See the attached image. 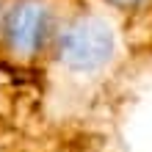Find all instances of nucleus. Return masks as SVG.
I'll use <instances>...</instances> for the list:
<instances>
[{
  "label": "nucleus",
  "mask_w": 152,
  "mask_h": 152,
  "mask_svg": "<svg viewBox=\"0 0 152 152\" xmlns=\"http://www.w3.org/2000/svg\"><path fill=\"white\" fill-rule=\"evenodd\" d=\"M124 20L100 0H75L36 80V113L47 130H75L127 56Z\"/></svg>",
  "instance_id": "f257e3e1"
},
{
  "label": "nucleus",
  "mask_w": 152,
  "mask_h": 152,
  "mask_svg": "<svg viewBox=\"0 0 152 152\" xmlns=\"http://www.w3.org/2000/svg\"><path fill=\"white\" fill-rule=\"evenodd\" d=\"M75 0H11L6 11L0 72L36 86Z\"/></svg>",
  "instance_id": "f03ea898"
},
{
  "label": "nucleus",
  "mask_w": 152,
  "mask_h": 152,
  "mask_svg": "<svg viewBox=\"0 0 152 152\" xmlns=\"http://www.w3.org/2000/svg\"><path fill=\"white\" fill-rule=\"evenodd\" d=\"M100 3L108 6L113 14H119L124 20V25L130 20H136V17H141V14L152 11V0H100Z\"/></svg>",
  "instance_id": "7ed1b4c3"
},
{
  "label": "nucleus",
  "mask_w": 152,
  "mask_h": 152,
  "mask_svg": "<svg viewBox=\"0 0 152 152\" xmlns=\"http://www.w3.org/2000/svg\"><path fill=\"white\" fill-rule=\"evenodd\" d=\"M22 147H25V138L20 127L8 116L0 113V152H22Z\"/></svg>",
  "instance_id": "20e7f679"
},
{
  "label": "nucleus",
  "mask_w": 152,
  "mask_h": 152,
  "mask_svg": "<svg viewBox=\"0 0 152 152\" xmlns=\"http://www.w3.org/2000/svg\"><path fill=\"white\" fill-rule=\"evenodd\" d=\"M11 0H0V44H3V28H6V11Z\"/></svg>",
  "instance_id": "39448f33"
}]
</instances>
